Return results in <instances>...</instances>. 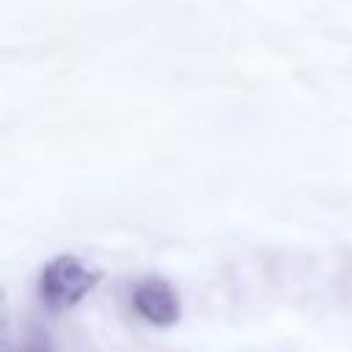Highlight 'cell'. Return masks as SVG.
Masks as SVG:
<instances>
[{
	"label": "cell",
	"mask_w": 352,
	"mask_h": 352,
	"mask_svg": "<svg viewBox=\"0 0 352 352\" xmlns=\"http://www.w3.org/2000/svg\"><path fill=\"white\" fill-rule=\"evenodd\" d=\"M99 278H102L99 270L85 264L82 258L72 253H60L41 267L36 280V294L50 314H63L80 305L96 289Z\"/></svg>",
	"instance_id": "6da1fadb"
},
{
	"label": "cell",
	"mask_w": 352,
	"mask_h": 352,
	"mask_svg": "<svg viewBox=\"0 0 352 352\" xmlns=\"http://www.w3.org/2000/svg\"><path fill=\"white\" fill-rule=\"evenodd\" d=\"M132 311L151 327H173L182 319L179 292L157 275H148L132 286Z\"/></svg>",
	"instance_id": "7a4b0ae2"
},
{
	"label": "cell",
	"mask_w": 352,
	"mask_h": 352,
	"mask_svg": "<svg viewBox=\"0 0 352 352\" xmlns=\"http://www.w3.org/2000/svg\"><path fill=\"white\" fill-rule=\"evenodd\" d=\"M6 352H55V349H52V344H50V336H47L44 330L33 327V330L25 336V341H19L16 349H14L11 341L6 338Z\"/></svg>",
	"instance_id": "3957f363"
}]
</instances>
